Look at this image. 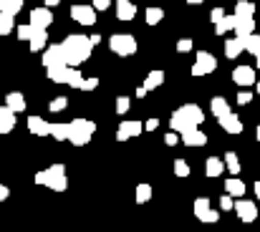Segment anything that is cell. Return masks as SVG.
Instances as JSON below:
<instances>
[{"label":"cell","instance_id":"cell-1","mask_svg":"<svg viewBox=\"0 0 260 232\" xmlns=\"http://www.w3.org/2000/svg\"><path fill=\"white\" fill-rule=\"evenodd\" d=\"M63 53H66V63L69 66H79V63H84L91 58V51H93V43H91V38L86 36H66L63 38Z\"/></svg>","mask_w":260,"mask_h":232},{"label":"cell","instance_id":"cell-2","mask_svg":"<svg viewBox=\"0 0 260 232\" xmlns=\"http://www.w3.org/2000/svg\"><path fill=\"white\" fill-rule=\"evenodd\" d=\"M202 121H205V114H202V109L197 104H184V106H179L170 116V126H172L174 131H179V134L187 131V129L200 126Z\"/></svg>","mask_w":260,"mask_h":232},{"label":"cell","instance_id":"cell-3","mask_svg":"<svg viewBox=\"0 0 260 232\" xmlns=\"http://www.w3.org/2000/svg\"><path fill=\"white\" fill-rule=\"evenodd\" d=\"M36 184H43L53 192H66L69 179H66V167L63 164H53L43 172H36Z\"/></svg>","mask_w":260,"mask_h":232},{"label":"cell","instance_id":"cell-4","mask_svg":"<svg viewBox=\"0 0 260 232\" xmlns=\"http://www.w3.org/2000/svg\"><path fill=\"white\" fill-rule=\"evenodd\" d=\"M93 134H96V124L93 121H88V119H74V121H69V142L74 147H86Z\"/></svg>","mask_w":260,"mask_h":232},{"label":"cell","instance_id":"cell-5","mask_svg":"<svg viewBox=\"0 0 260 232\" xmlns=\"http://www.w3.org/2000/svg\"><path fill=\"white\" fill-rule=\"evenodd\" d=\"M109 48L116 53V56H134L137 53V38L134 36H129V33H114L111 38H109Z\"/></svg>","mask_w":260,"mask_h":232},{"label":"cell","instance_id":"cell-6","mask_svg":"<svg viewBox=\"0 0 260 232\" xmlns=\"http://www.w3.org/2000/svg\"><path fill=\"white\" fill-rule=\"evenodd\" d=\"M215 69H217V58L210 51H197L194 66H192V76H207V74H215Z\"/></svg>","mask_w":260,"mask_h":232},{"label":"cell","instance_id":"cell-7","mask_svg":"<svg viewBox=\"0 0 260 232\" xmlns=\"http://www.w3.org/2000/svg\"><path fill=\"white\" fill-rule=\"evenodd\" d=\"M194 217L200 222H207V225H215L220 220V212L210 207V200L207 197H197L194 200Z\"/></svg>","mask_w":260,"mask_h":232},{"label":"cell","instance_id":"cell-8","mask_svg":"<svg viewBox=\"0 0 260 232\" xmlns=\"http://www.w3.org/2000/svg\"><path fill=\"white\" fill-rule=\"evenodd\" d=\"M71 18L79 25H93L96 23V8L93 5H84V3H76V5H71Z\"/></svg>","mask_w":260,"mask_h":232},{"label":"cell","instance_id":"cell-9","mask_svg":"<svg viewBox=\"0 0 260 232\" xmlns=\"http://www.w3.org/2000/svg\"><path fill=\"white\" fill-rule=\"evenodd\" d=\"M41 63L48 69V66H56V63H66V53H63V46L56 43V46H46L43 48V58Z\"/></svg>","mask_w":260,"mask_h":232},{"label":"cell","instance_id":"cell-10","mask_svg":"<svg viewBox=\"0 0 260 232\" xmlns=\"http://www.w3.org/2000/svg\"><path fill=\"white\" fill-rule=\"evenodd\" d=\"M28 23H30L33 28H48V25L53 23V13H51V8H48V5H43V8H33Z\"/></svg>","mask_w":260,"mask_h":232},{"label":"cell","instance_id":"cell-11","mask_svg":"<svg viewBox=\"0 0 260 232\" xmlns=\"http://www.w3.org/2000/svg\"><path fill=\"white\" fill-rule=\"evenodd\" d=\"M144 131V124L142 121H124L119 124V131H116V142H126V139H134Z\"/></svg>","mask_w":260,"mask_h":232},{"label":"cell","instance_id":"cell-12","mask_svg":"<svg viewBox=\"0 0 260 232\" xmlns=\"http://www.w3.org/2000/svg\"><path fill=\"white\" fill-rule=\"evenodd\" d=\"M235 212H238V217H240L243 222H255V220H258V207H255V202H250V200H238V202H235Z\"/></svg>","mask_w":260,"mask_h":232},{"label":"cell","instance_id":"cell-13","mask_svg":"<svg viewBox=\"0 0 260 232\" xmlns=\"http://www.w3.org/2000/svg\"><path fill=\"white\" fill-rule=\"evenodd\" d=\"M233 81H235L238 86L248 88V86H253V83H255V71H253L250 66H238V69L233 71Z\"/></svg>","mask_w":260,"mask_h":232},{"label":"cell","instance_id":"cell-14","mask_svg":"<svg viewBox=\"0 0 260 232\" xmlns=\"http://www.w3.org/2000/svg\"><path fill=\"white\" fill-rule=\"evenodd\" d=\"M46 43H48V28H33L30 41H28L30 51H33V53H38V51H43V48H46Z\"/></svg>","mask_w":260,"mask_h":232},{"label":"cell","instance_id":"cell-15","mask_svg":"<svg viewBox=\"0 0 260 232\" xmlns=\"http://www.w3.org/2000/svg\"><path fill=\"white\" fill-rule=\"evenodd\" d=\"M15 129V111L10 106H0V134H10Z\"/></svg>","mask_w":260,"mask_h":232},{"label":"cell","instance_id":"cell-16","mask_svg":"<svg viewBox=\"0 0 260 232\" xmlns=\"http://www.w3.org/2000/svg\"><path fill=\"white\" fill-rule=\"evenodd\" d=\"M179 137H182V144H187V147H202V144H207V137H205L197 126H194V129L182 131Z\"/></svg>","mask_w":260,"mask_h":232},{"label":"cell","instance_id":"cell-17","mask_svg":"<svg viewBox=\"0 0 260 232\" xmlns=\"http://www.w3.org/2000/svg\"><path fill=\"white\" fill-rule=\"evenodd\" d=\"M116 18L119 20H134L137 18V5L132 0H116Z\"/></svg>","mask_w":260,"mask_h":232},{"label":"cell","instance_id":"cell-18","mask_svg":"<svg viewBox=\"0 0 260 232\" xmlns=\"http://www.w3.org/2000/svg\"><path fill=\"white\" fill-rule=\"evenodd\" d=\"M220 126L228 131V134H243V121L230 111V114H225V116H220Z\"/></svg>","mask_w":260,"mask_h":232},{"label":"cell","instance_id":"cell-19","mask_svg":"<svg viewBox=\"0 0 260 232\" xmlns=\"http://www.w3.org/2000/svg\"><path fill=\"white\" fill-rule=\"evenodd\" d=\"M225 169H228V167H225V159H220V156H210V159L205 161V174H207L210 179H217Z\"/></svg>","mask_w":260,"mask_h":232},{"label":"cell","instance_id":"cell-20","mask_svg":"<svg viewBox=\"0 0 260 232\" xmlns=\"http://www.w3.org/2000/svg\"><path fill=\"white\" fill-rule=\"evenodd\" d=\"M28 131H30V134H36V137H48L51 124H48V121H43L41 116H28Z\"/></svg>","mask_w":260,"mask_h":232},{"label":"cell","instance_id":"cell-21","mask_svg":"<svg viewBox=\"0 0 260 232\" xmlns=\"http://www.w3.org/2000/svg\"><path fill=\"white\" fill-rule=\"evenodd\" d=\"M5 106H10L15 114H20V111H25V96L23 93H18V91H10L8 96H5Z\"/></svg>","mask_w":260,"mask_h":232},{"label":"cell","instance_id":"cell-22","mask_svg":"<svg viewBox=\"0 0 260 232\" xmlns=\"http://www.w3.org/2000/svg\"><path fill=\"white\" fill-rule=\"evenodd\" d=\"M48 78L53 83H66V74H69V63H56V66H48L46 69Z\"/></svg>","mask_w":260,"mask_h":232},{"label":"cell","instance_id":"cell-23","mask_svg":"<svg viewBox=\"0 0 260 232\" xmlns=\"http://www.w3.org/2000/svg\"><path fill=\"white\" fill-rule=\"evenodd\" d=\"M250 33H255V20H253V18H238V23H235V36H238V38H245V36H250Z\"/></svg>","mask_w":260,"mask_h":232},{"label":"cell","instance_id":"cell-24","mask_svg":"<svg viewBox=\"0 0 260 232\" xmlns=\"http://www.w3.org/2000/svg\"><path fill=\"white\" fill-rule=\"evenodd\" d=\"M243 51H245V41H243V38H230V41H225V56H228V58H238Z\"/></svg>","mask_w":260,"mask_h":232},{"label":"cell","instance_id":"cell-25","mask_svg":"<svg viewBox=\"0 0 260 232\" xmlns=\"http://www.w3.org/2000/svg\"><path fill=\"white\" fill-rule=\"evenodd\" d=\"M235 23H238V15H235V13H233V15L225 13V18H222L220 23H215V36H225L228 30H235Z\"/></svg>","mask_w":260,"mask_h":232},{"label":"cell","instance_id":"cell-26","mask_svg":"<svg viewBox=\"0 0 260 232\" xmlns=\"http://www.w3.org/2000/svg\"><path fill=\"white\" fill-rule=\"evenodd\" d=\"M210 111H212V116H225V114H230V104L225 101V96H215L212 101H210Z\"/></svg>","mask_w":260,"mask_h":232},{"label":"cell","instance_id":"cell-27","mask_svg":"<svg viewBox=\"0 0 260 232\" xmlns=\"http://www.w3.org/2000/svg\"><path fill=\"white\" fill-rule=\"evenodd\" d=\"M235 15L238 18H255V5L248 0H238L235 3Z\"/></svg>","mask_w":260,"mask_h":232},{"label":"cell","instance_id":"cell-28","mask_svg":"<svg viewBox=\"0 0 260 232\" xmlns=\"http://www.w3.org/2000/svg\"><path fill=\"white\" fill-rule=\"evenodd\" d=\"M225 192H230L233 197H243V194H245V184H243L238 177H230V179L225 182Z\"/></svg>","mask_w":260,"mask_h":232},{"label":"cell","instance_id":"cell-29","mask_svg":"<svg viewBox=\"0 0 260 232\" xmlns=\"http://www.w3.org/2000/svg\"><path fill=\"white\" fill-rule=\"evenodd\" d=\"M165 83V71H152L149 76L144 78V88L147 91H154V88H159Z\"/></svg>","mask_w":260,"mask_h":232},{"label":"cell","instance_id":"cell-30","mask_svg":"<svg viewBox=\"0 0 260 232\" xmlns=\"http://www.w3.org/2000/svg\"><path fill=\"white\" fill-rule=\"evenodd\" d=\"M48 137H53L56 142H69V124H51Z\"/></svg>","mask_w":260,"mask_h":232},{"label":"cell","instance_id":"cell-31","mask_svg":"<svg viewBox=\"0 0 260 232\" xmlns=\"http://www.w3.org/2000/svg\"><path fill=\"white\" fill-rule=\"evenodd\" d=\"M13 18H15V15H10V13H3V10H0V36H10V33L15 30Z\"/></svg>","mask_w":260,"mask_h":232},{"label":"cell","instance_id":"cell-32","mask_svg":"<svg viewBox=\"0 0 260 232\" xmlns=\"http://www.w3.org/2000/svg\"><path fill=\"white\" fill-rule=\"evenodd\" d=\"M81 83H84L81 71H79L76 66H69V74H66V86H71V88H81Z\"/></svg>","mask_w":260,"mask_h":232},{"label":"cell","instance_id":"cell-33","mask_svg":"<svg viewBox=\"0 0 260 232\" xmlns=\"http://www.w3.org/2000/svg\"><path fill=\"white\" fill-rule=\"evenodd\" d=\"M137 202L139 205H147L149 200H152V184H147V182H142V184H137Z\"/></svg>","mask_w":260,"mask_h":232},{"label":"cell","instance_id":"cell-34","mask_svg":"<svg viewBox=\"0 0 260 232\" xmlns=\"http://www.w3.org/2000/svg\"><path fill=\"white\" fill-rule=\"evenodd\" d=\"M162 18H165V10H162V8H147V10H144V20H147V25H157Z\"/></svg>","mask_w":260,"mask_h":232},{"label":"cell","instance_id":"cell-35","mask_svg":"<svg viewBox=\"0 0 260 232\" xmlns=\"http://www.w3.org/2000/svg\"><path fill=\"white\" fill-rule=\"evenodd\" d=\"M0 10L10 13V15H18L23 10V0H0Z\"/></svg>","mask_w":260,"mask_h":232},{"label":"cell","instance_id":"cell-36","mask_svg":"<svg viewBox=\"0 0 260 232\" xmlns=\"http://www.w3.org/2000/svg\"><path fill=\"white\" fill-rule=\"evenodd\" d=\"M243 41H245V51L253 53V56H258L260 53V36L258 33H250V36H245Z\"/></svg>","mask_w":260,"mask_h":232},{"label":"cell","instance_id":"cell-37","mask_svg":"<svg viewBox=\"0 0 260 232\" xmlns=\"http://www.w3.org/2000/svg\"><path fill=\"white\" fill-rule=\"evenodd\" d=\"M225 167H228L230 174H238V172H240V159H238L235 152H228V154H225Z\"/></svg>","mask_w":260,"mask_h":232},{"label":"cell","instance_id":"cell-38","mask_svg":"<svg viewBox=\"0 0 260 232\" xmlns=\"http://www.w3.org/2000/svg\"><path fill=\"white\" fill-rule=\"evenodd\" d=\"M174 177H189V164L184 159H174Z\"/></svg>","mask_w":260,"mask_h":232},{"label":"cell","instance_id":"cell-39","mask_svg":"<svg viewBox=\"0 0 260 232\" xmlns=\"http://www.w3.org/2000/svg\"><path fill=\"white\" fill-rule=\"evenodd\" d=\"M66 106H69V98H66V96H56V98H53V101L48 104V109H51L53 114H58V111H63Z\"/></svg>","mask_w":260,"mask_h":232},{"label":"cell","instance_id":"cell-40","mask_svg":"<svg viewBox=\"0 0 260 232\" xmlns=\"http://www.w3.org/2000/svg\"><path fill=\"white\" fill-rule=\"evenodd\" d=\"M15 33H18V38H20V41H25V43H28V41H30V33H33V25H30V23H23V25H18V28H15Z\"/></svg>","mask_w":260,"mask_h":232},{"label":"cell","instance_id":"cell-41","mask_svg":"<svg viewBox=\"0 0 260 232\" xmlns=\"http://www.w3.org/2000/svg\"><path fill=\"white\" fill-rule=\"evenodd\" d=\"M129 106H132V104H129V98H126V96H119V98H116V114H121V116H124V114L129 111Z\"/></svg>","mask_w":260,"mask_h":232},{"label":"cell","instance_id":"cell-42","mask_svg":"<svg viewBox=\"0 0 260 232\" xmlns=\"http://www.w3.org/2000/svg\"><path fill=\"white\" fill-rule=\"evenodd\" d=\"M220 210H225V212H228V210H235V202H233V194H230V192L220 197Z\"/></svg>","mask_w":260,"mask_h":232},{"label":"cell","instance_id":"cell-43","mask_svg":"<svg viewBox=\"0 0 260 232\" xmlns=\"http://www.w3.org/2000/svg\"><path fill=\"white\" fill-rule=\"evenodd\" d=\"M179 139H182V137H179V131H170V134H167V137H165V144H167V147H177V142H179Z\"/></svg>","mask_w":260,"mask_h":232},{"label":"cell","instance_id":"cell-44","mask_svg":"<svg viewBox=\"0 0 260 232\" xmlns=\"http://www.w3.org/2000/svg\"><path fill=\"white\" fill-rule=\"evenodd\" d=\"M250 101H253V93H250L248 88L238 93V104H240V106H245V104H250Z\"/></svg>","mask_w":260,"mask_h":232},{"label":"cell","instance_id":"cell-45","mask_svg":"<svg viewBox=\"0 0 260 232\" xmlns=\"http://www.w3.org/2000/svg\"><path fill=\"white\" fill-rule=\"evenodd\" d=\"M96 86H99V78H96V76L84 78V83H81V88H84V91H93Z\"/></svg>","mask_w":260,"mask_h":232},{"label":"cell","instance_id":"cell-46","mask_svg":"<svg viewBox=\"0 0 260 232\" xmlns=\"http://www.w3.org/2000/svg\"><path fill=\"white\" fill-rule=\"evenodd\" d=\"M177 51H179V53H187V51H192V41H189V38H182V41L177 43Z\"/></svg>","mask_w":260,"mask_h":232},{"label":"cell","instance_id":"cell-47","mask_svg":"<svg viewBox=\"0 0 260 232\" xmlns=\"http://www.w3.org/2000/svg\"><path fill=\"white\" fill-rule=\"evenodd\" d=\"M210 18H212V23H220V20L225 18V10H222V8H212V13H210Z\"/></svg>","mask_w":260,"mask_h":232},{"label":"cell","instance_id":"cell-48","mask_svg":"<svg viewBox=\"0 0 260 232\" xmlns=\"http://www.w3.org/2000/svg\"><path fill=\"white\" fill-rule=\"evenodd\" d=\"M91 5H93L96 10H106V8L111 5V0H91Z\"/></svg>","mask_w":260,"mask_h":232},{"label":"cell","instance_id":"cell-49","mask_svg":"<svg viewBox=\"0 0 260 232\" xmlns=\"http://www.w3.org/2000/svg\"><path fill=\"white\" fill-rule=\"evenodd\" d=\"M157 126H159V119H149V121L144 124V129H147V131H157Z\"/></svg>","mask_w":260,"mask_h":232},{"label":"cell","instance_id":"cell-50","mask_svg":"<svg viewBox=\"0 0 260 232\" xmlns=\"http://www.w3.org/2000/svg\"><path fill=\"white\" fill-rule=\"evenodd\" d=\"M8 197H10V189H8L5 184H0V202H5Z\"/></svg>","mask_w":260,"mask_h":232},{"label":"cell","instance_id":"cell-51","mask_svg":"<svg viewBox=\"0 0 260 232\" xmlns=\"http://www.w3.org/2000/svg\"><path fill=\"white\" fill-rule=\"evenodd\" d=\"M147 93H149V91H147V88H144V86H139V88H137V98H144V96H147Z\"/></svg>","mask_w":260,"mask_h":232},{"label":"cell","instance_id":"cell-52","mask_svg":"<svg viewBox=\"0 0 260 232\" xmlns=\"http://www.w3.org/2000/svg\"><path fill=\"white\" fill-rule=\"evenodd\" d=\"M43 3H46V5H48V8H56V5H58V3H61V0H43Z\"/></svg>","mask_w":260,"mask_h":232},{"label":"cell","instance_id":"cell-53","mask_svg":"<svg viewBox=\"0 0 260 232\" xmlns=\"http://www.w3.org/2000/svg\"><path fill=\"white\" fill-rule=\"evenodd\" d=\"M255 197L260 200V182H255Z\"/></svg>","mask_w":260,"mask_h":232},{"label":"cell","instance_id":"cell-54","mask_svg":"<svg viewBox=\"0 0 260 232\" xmlns=\"http://www.w3.org/2000/svg\"><path fill=\"white\" fill-rule=\"evenodd\" d=\"M189 5H200V3H205V0H187Z\"/></svg>","mask_w":260,"mask_h":232},{"label":"cell","instance_id":"cell-55","mask_svg":"<svg viewBox=\"0 0 260 232\" xmlns=\"http://www.w3.org/2000/svg\"><path fill=\"white\" fill-rule=\"evenodd\" d=\"M255 139L260 142V124H258V129H255Z\"/></svg>","mask_w":260,"mask_h":232},{"label":"cell","instance_id":"cell-56","mask_svg":"<svg viewBox=\"0 0 260 232\" xmlns=\"http://www.w3.org/2000/svg\"><path fill=\"white\" fill-rule=\"evenodd\" d=\"M255 66H258V69H260V53H258V56H255Z\"/></svg>","mask_w":260,"mask_h":232},{"label":"cell","instance_id":"cell-57","mask_svg":"<svg viewBox=\"0 0 260 232\" xmlns=\"http://www.w3.org/2000/svg\"><path fill=\"white\" fill-rule=\"evenodd\" d=\"M255 91H258V93H260V81H255Z\"/></svg>","mask_w":260,"mask_h":232}]
</instances>
